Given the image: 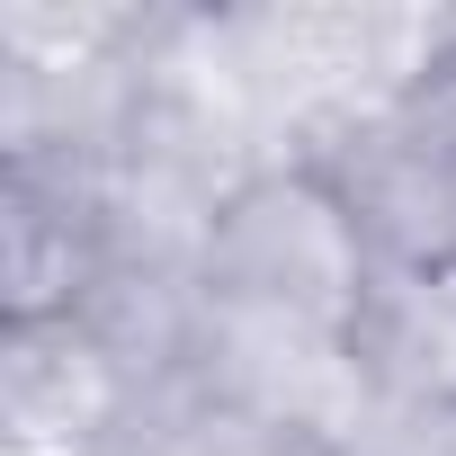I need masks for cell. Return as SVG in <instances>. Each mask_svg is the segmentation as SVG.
Here are the masks:
<instances>
[]
</instances>
